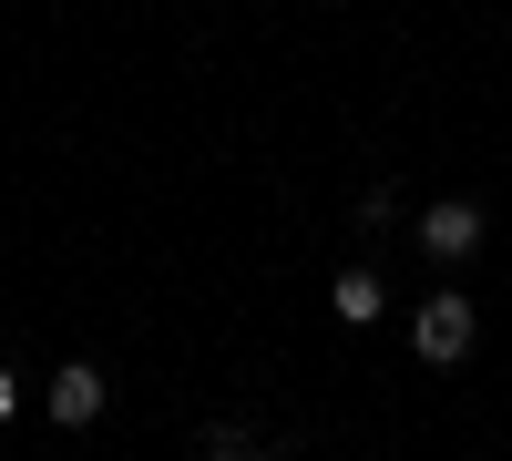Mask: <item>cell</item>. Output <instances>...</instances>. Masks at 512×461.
Instances as JSON below:
<instances>
[{"instance_id": "1", "label": "cell", "mask_w": 512, "mask_h": 461, "mask_svg": "<svg viewBox=\"0 0 512 461\" xmlns=\"http://www.w3.org/2000/svg\"><path fill=\"white\" fill-rule=\"evenodd\" d=\"M472 328H482V308L461 298V287H431V298L410 308V349H420V369H451V359H472Z\"/></svg>"}, {"instance_id": "2", "label": "cell", "mask_w": 512, "mask_h": 461, "mask_svg": "<svg viewBox=\"0 0 512 461\" xmlns=\"http://www.w3.org/2000/svg\"><path fill=\"white\" fill-rule=\"evenodd\" d=\"M482 246V205H461V195H441V205H420V257H472Z\"/></svg>"}, {"instance_id": "3", "label": "cell", "mask_w": 512, "mask_h": 461, "mask_svg": "<svg viewBox=\"0 0 512 461\" xmlns=\"http://www.w3.org/2000/svg\"><path fill=\"white\" fill-rule=\"evenodd\" d=\"M52 421H62V431H93V421H103V369H93V359H72L62 380H52Z\"/></svg>"}, {"instance_id": "4", "label": "cell", "mask_w": 512, "mask_h": 461, "mask_svg": "<svg viewBox=\"0 0 512 461\" xmlns=\"http://www.w3.org/2000/svg\"><path fill=\"white\" fill-rule=\"evenodd\" d=\"M195 461H297V451H287V441H267V431H246V421H216Z\"/></svg>"}, {"instance_id": "5", "label": "cell", "mask_w": 512, "mask_h": 461, "mask_svg": "<svg viewBox=\"0 0 512 461\" xmlns=\"http://www.w3.org/2000/svg\"><path fill=\"white\" fill-rule=\"evenodd\" d=\"M328 308L349 318V328H369V318H379V277H369V267H349V277L328 287Z\"/></svg>"}, {"instance_id": "6", "label": "cell", "mask_w": 512, "mask_h": 461, "mask_svg": "<svg viewBox=\"0 0 512 461\" xmlns=\"http://www.w3.org/2000/svg\"><path fill=\"white\" fill-rule=\"evenodd\" d=\"M11 410H21V380H11V369H0V421H11Z\"/></svg>"}]
</instances>
